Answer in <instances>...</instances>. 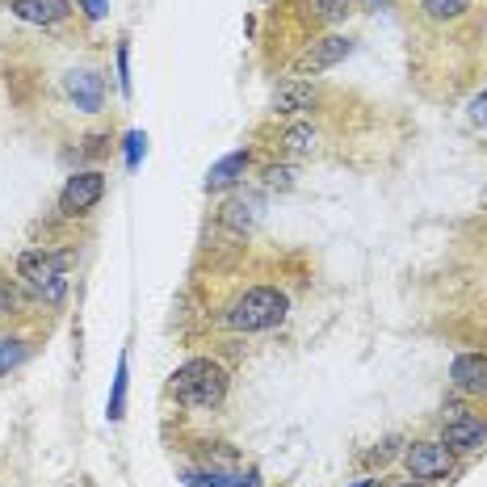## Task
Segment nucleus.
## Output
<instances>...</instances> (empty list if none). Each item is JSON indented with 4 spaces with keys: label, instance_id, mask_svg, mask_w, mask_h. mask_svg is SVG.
Listing matches in <instances>:
<instances>
[{
    "label": "nucleus",
    "instance_id": "f257e3e1",
    "mask_svg": "<svg viewBox=\"0 0 487 487\" xmlns=\"http://www.w3.org/2000/svg\"><path fill=\"white\" fill-rule=\"evenodd\" d=\"M172 400L185 403V408H219L227 400V370L210 357H194L172 370Z\"/></svg>",
    "mask_w": 487,
    "mask_h": 487
},
{
    "label": "nucleus",
    "instance_id": "f03ea898",
    "mask_svg": "<svg viewBox=\"0 0 487 487\" xmlns=\"http://www.w3.org/2000/svg\"><path fill=\"white\" fill-rule=\"evenodd\" d=\"M76 253L63 248V253H47V248H30V253L17 256V278L30 286V290L42 299V303H60L68 294V273H72Z\"/></svg>",
    "mask_w": 487,
    "mask_h": 487
},
{
    "label": "nucleus",
    "instance_id": "7ed1b4c3",
    "mask_svg": "<svg viewBox=\"0 0 487 487\" xmlns=\"http://www.w3.org/2000/svg\"><path fill=\"white\" fill-rule=\"evenodd\" d=\"M286 311H290V303H286V294H281L278 286H253V290H244V299H235V307L227 311V328L269 332L286 319Z\"/></svg>",
    "mask_w": 487,
    "mask_h": 487
},
{
    "label": "nucleus",
    "instance_id": "20e7f679",
    "mask_svg": "<svg viewBox=\"0 0 487 487\" xmlns=\"http://www.w3.org/2000/svg\"><path fill=\"white\" fill-rule=\"evenodd\" d=\"M354 51V38H345V34H324V38H316L311 47L294 60V80H303V76H319V72H328V68H336V63L345 60Z\"/></svg>",
    "mask_w": 487,
    "mask_h": 487
},
{
    "label": "nucleus",
    "instance_id": "39448f33",
    "mask_svg": "<svg viewBox=\"0 0 487 487\" xmlns=\"http://www.w3.org/2000/svg\"><path fill=\"white\" fill-rule=\"evenodd\" d=\"M403 466H408V475L412 479L428 483V479L450 475L454 450L446 446V441H416V446H408V454H403Z\"/></svg>",
    "mask_w": 487,
    "mask_h": 487
},
{
    "label": "nucleus",
    "instance_id": "423d86ee",
    "mask_svg": "<svg viewBox=\"0 0 487 487\" xmlns=\"http://www.w3.org/2000/svg\"><path fill=\"white\" fill-rule=\"evenodd\" d=\"M101 194H106V177L101 172H76L63 185L60 210L63 215H85V210H93L101 202Z\"/></svg>",
    "mask_w": 487,
    "mask_h": 487
},
{
    "label": "nucleus",
    "instance_id": "0eeeda50",
    "mask_svg": "<svg viewBox=\"0 0 487 487\" xmlns=\"http://www.w3.org/2000/svg\"><path fill=\"white\" fill-rule=\"evenodd\" d=\"M454 387L463 395H475V400H487V357L483 354H458L450 365Z\"/></svg>",
    "mask_w": 487,
    "mask_h": 487
},
{
    "label": "nucleus",
    "instance_id": "6e6552de",
    "mask_svg": "<svg viewBox=\"0 0 487 487\" xmlns=\"http://www.w3.org/2000/svg\"><path fill=\"white\" fill-rule=\"evenodd\" d=\"M441 441L450 446V450H479L487 441V420L479 416H466V412H454L441 428Z\"/></svg>",
    "mask_w": 487,
    "mask_h": 487
},
{
    "label": "nucleus",
    "instance_id": "1a4fd4ad",
    "mask_svg": "<svg viewBox=\"0 0 487 487\" xmlns=\"http://www.w3.org/2000/svg\"><path fill=\"white\" fill-rule=\"evenodd\" d=\"M63 88H68V97L76 101V110H85V114H97L101 101H106V80H101L97 72H88V68H80V72H68Z\"/></svg>",
    "mask_w": 487,
    "mask_h": 487
},
{
    "label": "nucleus",
    "instance_id": "9d476101",
    "mask_svg": "<svg viewBox=\"0 0 487 487\" xmlns=\"http://www.w3.org/2000/svg\"><path fill=\"white\" fill-rule=\"evenodd\" d=\"M9 13L17 22H30V25H55L68 17V0H13Z\"/></svg>",
    "mask_w": 487,
    "mask_h": 487
},
{
    "label": "nucleus",
    "instance_id": "9b49d317",
    "mask_svg": "<svg viewBox=\"0 0 487 487\" xmlns=\"http://www.w3.org/2000/svg\"><path fill=\"white\" fill-rule=\"evenodd\" d=\"M316 106V85H307V80H281L278 93H273V114H303Z\"/></svg>",
    "mask_w": 487,
    "mask_h": 487
},
{
    "label": "nucleus",
    "instance_id": "f8f14e48",
    "mask_svg": "<svg viewBox=\"0 0 487 487\" xmlns=\"http://www.w3.org/2000/svg\"><path fill=\"white\" fill-rule=\"evenodd\" d=\"M248 152H232V156H223L219 164H210L207 172V189H227V185H235L248 172Z\"/></svg>",
    "mask_w": 487,
    "mask_h": 487
},
{
    "label": "nucleus",
    "instance_id": "ddd939ff",
    "mask_svg": "<svg viewBox=\"0 0 487 487\" xmlns=\"http://www.w3.org/2000/svg\"><path fill=\"white\" fill-rule=\"evenodd\" d=\"M189 483L194 487H261V479L248 471V475H240V471H207V475H189Z\"/></svg>",
    "mask_w": 487,
    "mask_h": 487
},
{
    "label": "nucleus",
    "instance_id": "4468645a",
    "mask_svg": "<svg viewBox=\"0 0 487 487\" xmlns=\"http://www.w3.org/2000/svg\"><path fill=\"white\" fill-rule=\"evenodd\" d=\"M303 9H307L311 22L332 25V22H341L345 13H349V0H303Z\"/></svg>",
    "mask_w": 487,
    "mask_h": 487
},
{
    "label": "nucleus",
    "instance_id": "2eb2a0df",
    "mask_svg": "<svg viewBox=\"0 0 487 487\" xmlns=\"http://www.w3.org/2000/svg\"><path fill=\"white\" fill-rule=\"evenodd\" d=\"M420 9H425V17H433V22H458V17L471 9V0H420Z\"/></svg>",
    "mask_w": 487,
    "mask_h": 487
},
{
    "label": "nucleus",
    "instance_id": "dca6fc26",
    "mask_svg": "<svg viewBox=\"0 0 487 487\" xmlns=\"http://www.w3.org/2000/svg\"><path fill=\"white\" fill-rule=\"evenodd\" d=\"M114 425L126 416V357H118V370H114V391H110V408H106Z\"/></svg>",
    "mask_w": 487,
    "mask_h": 487
},
{
    "label": "nucleus",
    "instance_id": "f3484780",
    "mask_svg": "<svg viewBox=\"0 0 487 487\" xmlns=\"http://www.w3.org/2000/svg\"><path fill=\"white\" fill-rule=\"evenodd\" d=\"M316 126L311 122H299V126H290V131L281 134V143H286V152H294V156H307L311 147H316Z\"/></svg>",
    "mask_w": 487,
    "mask_h": 487
},
{
    "label": "nucleus",
    "instance_id": "a211bd4d",
    "mask_svg": "<svg viewBox=\"0 0 487 487\" xmlns=\"http://www.w3.org/2000/svg\"><path fill=\"white\" fill-rule=\"evenodd\" d=\"M256 210H261V202H256V198H232V202H227V210H223V219L232 223V227H253Z\"/></svg>",
    "mask_w": 487,
    "mask_h": 487
},
{
    "label": "nucleus",
    "instance_id": "6ab92c4d",
    "mask_svg": "<svg viewBox=\"0 0 487 487\" xmlns=\"http://www.w3.org/2000/svg\"><path fill=\"white\" fill-rule=\"evenodd\" d=\"M22 362H25V341H17V336H0V378L9 374V370H17Z\"/></svg>",
    "mask_w": 487,
    "mask_h": 487
},
{
    "label": "nucleus",
    "instance_id": "aec40b11",
    "mask_svg": "<svg viewBox=\"0 0 487 487\" xmlns=\"http://www.w3.org/2000/svg\"><path fill=\"white\" fill-rule=\"evenodd\" d=\"M143 152H147V134L143 131H131L126 134V169H139V160H143Z\"/></svg>",
    "mask_w": 487,
    "mask_h": 487
},
{
    "label": "nucleus",
    "instance_id": "412c9836",
    "mask_svg": "<svg viewBox=\"0 0 487 487\" xmlns=\"http://www.w3.org/2000/svg\"><path fill=\"white\" fill-rule=\"evenodd\" d=\"M265 185H269V189H290V185H294V169H286V164H269V169H265Z\"/></svg>",
    "mask_w": 487,
    "mask_h": 487
},
{
    "label": "nucleus",
    "instance_id": "4be33fe9",
    "mask_svg": "<svg viewBox=\"0 0 487 487\" xmlns=\"http://www.w3.org/2000/svg\"><path fill=\"white\" fill-rule=\"evenodd\" d=\"M118 88L131 93V47H126V42L118 47Z\"/></svg>",
    "mask_w": 487,
    "mask_h": 487
},
{
    "label": "nucleus",
    "instance_id": "5701e85b",
    "mask_svg": "<svg viewBox=\"0 0 487 487\" xmlns=\"http://www.w3.org/2000/svg\"><path fill=\"white\" fill-rule=\"evenodd\" d=\"M471 122H479V126H487V85L479 88L475 97H471Z\"/></svg>",
    "mask_w": 487,
    "mask_h": 487
},
{
    "label": "nucleus",
    "instance_id": "b1692460",
    "mask_svg": "<svg viewBox=\"0 0 487 487\" xmlns=\"http://www.w3.org/2000/svg\"><path fill=\"white\" fill-rule=\"evenodd\" d=\"M80 9H85L93 22H101V17L110 13V0H80Z\"/></svg>",
    "mask_w": 487,
    "mask_h": 487
},
{
    "label": "nucleus",
    "instance_id": "393cba45",
    "mask_svg": "<svg viewBox=\"0 0 487 487\" xmlns=\"http://www.w3.org/2000/svg\"><path fill=\"white\" fill-rule=\"evenodd\" d=\"M13 303H17V294H13V290H5V286H0V316H5V311H9Z\"/></svg>",
    "mask_w": 487,
    "mask_h": 487
},
{
    "label": "nucleus",
    "instance_id": "a878e982",
    "mask_svg": "<svg viewBox=\"0 0 487 487\" xmlns=\"http://www.w3.org/2000/svg\"><path fill=\"white\" fill-rule=\"evenodd\" d=\"M357 487H374V483H357Z\"/></svg>",
    "mask_w": 487,
    "mask_h": 487
}]
</instances>
